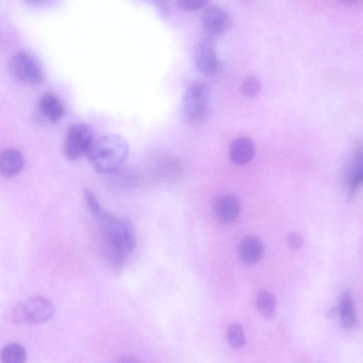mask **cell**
Instances as JSON below:
<instances>
[{"label":"cell","instance_id":"obj_19","mask_svg":"<svg viewBox=\"0 0 363 363\" xmlns=\"http://www.w3.org/2000/svg\"><path fill=\"white\" fill-rule=\"evenodd\" d=\"M165 172L166 177L171 182H177L184 172L183 163L178 158H169L165 163Z\"/></svg>","mask_w":363,"mask_h":363},{"label":"cell","instance_id":"obj_9","mask_svg":"<svg viewBox=\"0 0 363 363\" xmlns=\"http://www.w3.org/2000/svg\"><path fill=\"white\" fill-rule=\"evenodd\" d=\"M213 211L217 219L221 224L233 223L240 213V205L238 198L231 194L223 195L214 202Z\"/></svg>","mask_w":363,"mask_h":363},{"label":"cell","instance_id":"obj_10","mask_svg":"<svg viewBox=\"0 0 363 363\" xmlns=\"http://www.w3.org/2000/svg\"><path fill=\"white\" fill-rule=\"evenodd\" d=\"M37 108L41 116L50 123H56L66 114L65 107L57 96L51 93H44L39 100Z\"/></svg>","mask_w":363,"mask_h":363},{"label":"cell","instance_id":"obj_11","mask_svg":"<svg viewBox=\"0 0 363 363\" xmlns=\"http://www.w3.org/2000/svg\"><path fill=\"white\" fill-rule=\"evenodd\" d=\"M238 254L242 262L252 265L259 262L264 254L262 241L254 235H246L240 241Z\"/></svg>","mask_w":363,"mask_h":363},{"label":"cell","instance_id":"obj_12","mask_svg":"<svg viewBox=\"0 0 363 363\" xmlns=\"http://www.w3.org/2000/svg\"><path fill=\"white\" fill-rule=\"evenodd\" d=\"M25 167L22 153L15 149L4 150L0 156V172L6 177H13L20 174Z\"/></svg>","mask_w":363,"mask_h":363},{"label":"cell","instance_id":"obj_24","mask_svg":"<svg viewBox=\"0 0 363 363\" xmlns=\"http://www.w3.org/2000/svg\"><path fill=\"white\" fill-rule=\"evenodd\" d=\"M157 5L160 10L163 12L167 11L168 8V6L166 2H158Z\"/></svg>","mask_w":363,"mask_h":363},{"label":"cell","instance_id":"obj_16","mask_svg":"<svg viewBox=\"0 0 363 363\" xmlns=\"http://www.w3.org/2000/svg\"><path fill=\"white\" fill-rule=\"evenodd\" d=\"M2 363H25L27 352L19 343H13L6 345L1 352Z\"/></svg>","mask_w":363,"mask_h":363},{"label":"cell","instance_id":"obj_3","mask_svg":"<svg viewBox=\"0 0 363 363\" xmlns=\"http://www.w3.org/2000/svg\"><path fill=\"white\" fill-rule=\"evenodd\" d=\"M210 85L203 81L193 83L182 101V116L186 124L193 126L203 122L208 111Z\"/></svg>","mask_w":363,"mask_h":363},{"label":"cell","instance_id":"obj_15","mask_svg":"<svg viewBox=\"0 0 363 363\" xmlns=\"http://www.w3.org/2000/svg\"><path fill=\"white\" fill-rule=\"evenodd\" d=\"M256 308L259 313L267 320H272L276 316L277 302L275 296L266 289H262L256 298Z\"/></svg>","mask_w":363,"mask_h":363},{"label":"cell","instance_id":"obj_2","mask_svg":"<svg viewBox=\"0 0 363 363\" xmlns=\"http://www.w3.org/2000/svg\"><path fill=\"white\" fill-rule=\"evenodd\" d=\"M129 151L130 146L125 139L109 134L95 141L87 155L96 171L107 174L122 167Z\"/></svg>","mask_w":363,"mask_h":363},{"label":"cell","instance_id":"obj_20","mask_svg":"<svg viewBox=\"0 0 363 363\" xmlns=\"http://www.w3.org/2000/svg\"><path fill=\"white\" fill-rule=\"evenodd\" d=\"M205 0H178L176 5L179 10L185 12L200 11L206 7Z\"/></svg>","mask_w":363,"mask_h":363},{"label":"cell","instance_id":"obj_1","mask_svg":"<svg viewBox=\"0 0 363 363\" xmlns=\"http://www.w3.org/2000/svg\"><path fill=\"white\" fill-rule=\"evenodd\" d=\"M84 198L97 231L104 259L114 269L123 268L137 247L132 223L106 212L92 192L85 191Z\"/></svg>","mask_w":363,"mask_h":363},{"label":"cell","instance_id":"obj_23","mask_svg":"<svg viewBox=\"0 0 363 363\" xmlns=\"http://www.w3.org/2000/svg\"><path fill=\"white\" fill-rule=\"evenodd\" d=\"M116 363H143L139 358L131 356V355H125L124 357H120Z\"/></svg>","mask_w":363,"mask_h":363},{"label":"cell","instance_id":"obj_14","mask_svg":"<svg viewBox=\"0 0 363 363\" xmlns=\"http://www.w3.org/2000/svg\"><path fill=\"white\" fill-rule=\"evenodd\" d=\"M340 323L343 328L351 329L357 326L358 320L356 315L352 296L349 291L342 295L339 303Z\"/></svg>","mask_w":363,"mask_h":363},{"label":"cell","instance_id":"obj_5","mask_svg":"<svg viewBox=\"0 0 363 363\" xmlns=\"http://www.w3.org/2000/svg\"><path fill=\"white\" fill-rule=\"evenodd\" d=\"M9 70L16 80L25 85H38L45 80L44 71L39 60L26 50H19L13 55Z\"/></svg>","mask_w":363,"mask_h":363},{"label":"cell","instance_id":"obj_7","mask_svg":"<svg viewBox=\"0 0 363 363\" xmlns=\"http://www.w3.org/2000/svg\"><path fill=\"white\" fill-rule=\"evenodd\" d=\"M194 62L197 69L203 74L212 76L221 70L217 44L212 37L202 39L194 50Z\"/></svg>","mask_w":363,"mask_h":363},{"label":"cell","instance_id":"obj_4","mask_svg":"<svg viewBox=\"0 0 363 363\" xmlns=\"http://www.w3.org/2000/svg\"><path fill=\"white\" fill-rule=\"evenodd\" d=\"M55 311V306L50 299L43 296H36L17 305L12 312V319L18 324H43L53 318Z\"/></svg>","mask_w":363,"mask_h":363},{"label":"cell","instance_id":"obj_13","mask_svg":"<svg viewBox=\"0 0 363 363\" xmlns=\"http://www.w3.org/2000/svg\"><path fill=\"white\" fill-rule=\"evenodd\" d=\"M229 154L231 160L235 164L245 165L249 163L255 154L254 142L249 137L237 138L230 146Z\"/></svg>","mask_w":363,"mask_h":363},{"label":"cell","instance_id":"obj_6","mask_svg":"<svg viewBox=\"0 0 363 363\" xmlns=\"http://www.w3.org/2000/svg\"><path fill=\"white\" fill-rule=\"evenodd\" d=\"M94 141V130L86 123L75 124L68 130L64 153L70 160H76L88 154Z\"/></svg>","mask_w":363,"mask_h":363},{"label":"cell","instance_id":"obj_8","mask_svg":"<svg viewBox=\"0 0 363 363\" xmlns=\"http://www.w3.org/2000/svg\"><path fill=\"white\" fill-rule=\"evenodd\" d=\"M232 23L229 13L219 6L207 7L202 15V25L206 33L217 36L226 33Z\"/></svg>","mask_w":363,"mask_h":363},{"label":"cell","instance_id":"obj_17","mask_svg":"<svg viewBox=\"0 0 363 363\" xmlns=\"http://www.w3.org/2000/svg\"><path fill=\"white\" fill-rule=\"evenodd\" d=\"M229 344L234 348H241L246 345L247 338L245 331L238 324H232L228 327L226 332Z\"/></svg>","mask_w":363,"mask_h":363},{"label":"cell","instance_id":"obj_22","mask_svg":"<svg viewBox=\"0 0 363 363\" xmlns=\"http://www.w3.org/2000/svg\"><path fill=\"white\" fill-rule=\"evenodd\" d=\"M350 196L352 197L357 189L363 185V168L355 174L349 182Z\"/></svg>","mask_w":363,"mask_h":363},{"label":"cell","instance_id":"obj_21","mask_svg":"<svg viewBox=\"0 0 363 363\" xmlns=\"http://www.w3.org/2000/svg\"><path fill=\"white\" fill-rule=\"evenodd\" d=\"M287 244L291 250L296 252L303 247L304 240L299 234L292 233L287 236Z\"/></svg>","mask_w":363,"mask_h":363},{"label":"cell","instance_id":"obj_18","mask_svg":"<svg viewBox=\"0 0 363 363\" xmlns=\"http://www.w3.org/2000/svg\"><path fill=\"white\" fill-rule=\"evenodd\" d=\"M240 90L242 94L246 97L254 98L261 93L262 83L257 76L250 75L242 82Z\"/></svg>","mask_w":363,"mask_h":363}]
</instances>
